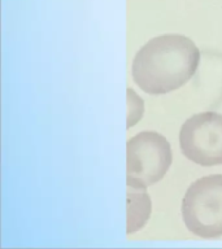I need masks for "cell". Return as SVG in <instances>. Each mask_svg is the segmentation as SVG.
<instances>
[{
    "instance_id": "obj_1",
    "label": "cell",
    "mask_w": 222,
    "mask_h": 249,
    "mask_svg": "<svg viewBox=\"0 0 222 249\" xmlns=\"http://www.w3.org/2000/svg\"><path fill=\"white\" fill-rule=\"evenodd\" d=\"M200 51L190 38L165 34L147 42L132 61V78L142 91L164 95L175 91L194 77Z\"/></svg>"
},
{
    "instance_id": "obj_2",
    "label": "cell",
    "mask_w": 222,
    "mask_h": 249,
    "mask_svg": "<svg viewBox=\"0 0 222 249\" xmlns=\"http://www.w3.org/2000/svg\"><path fill=\"white\" fill-rule=\"evenodd\" d=\"M173 161L170 143L159 132L143 131L126 143V186L146 190L160 182Z\"/></svg>"
},
{
    "instance_id": "obj_3",
    "label": "cell",
    "mask_w": 222,
    "mask_h": 249,
    "mask_svg": "<svg viewBox=\"0 0 222 249\" xmlns=\"http://www.w3.org/2000/svg\"><path fill=\"white\" fill-rule=\"evenodd\" d=\"M182 218L196 236H222V174L203 177L188 187L182 200Z\"/></svg>"
},
{
    "instance_id": "obj_4",
    "label": "cell",
    "mask_w": 222,
    "mask_h": 249,
    "mask_svg": "<svg viewBox=\"0 0 222 249\" xmlns=\"http://www.w3.org/2000/svg\"><path fill=\"white\" fill-rule=\"evenodd\" d=\"M179 147L200 166L222 165V114L203 112L190 117L179 131Z\"/></svg>"
},
{
    "instance_id": "obj_5",
    "label": "cell",
    "mask_w": 222,
    "mask_h": 249,
    "mask_svg": "<svg viewBox=\"0 0 222 249\" xmlns=\"http://www.w3.org/2000/svg\"><path fill=\"white\" fill-rule=\"evenodd\" d=\"M151 196L146 190L128 187L126 191V233L139 231L151 217Z\"/></svg>"
},
{
    "instance_id": "obj_6",
    "label": "cell",
    "mask_w": 222,
    "mask_h": 249,
    "mask_svg": "<svg viewBox=\"0 0 222 249\" xmlns=\"http://www.w3.org/2000/svg\"><path fill=\"white\" fill-rule=\"evenodd\" d=\"M126 100H128V120H126V128H131L135 126L143 117L144 101L132 89L129 87L126 89Z\"/></svg>"
}]
</instances>
